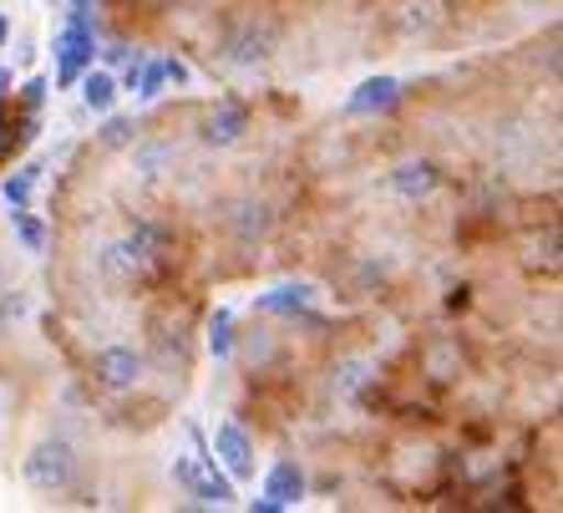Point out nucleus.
I'll return each instance as SVG.
<instances>
[{
	"mask_svg": "<svg viewBox=\"0 0 563 513\" xmlns=\"http://www.w3.org/2000/svg\"><path fill=\"white\" fill-rule=\"evenodd\" d=\"M310 301H314V285H300V280H289V285L264 290V295H260V316H300Z\"/></svg>",
	"mask_w": 563,
	"mask_h": 513,
	"instance_id": "f8f14e48",
	"label": "nucleus"
},
{
	"mask_svg": "<svg viewBox=\"0 0 563 513\" xmlns=\"http://www.w3.org/2000/svg\"><path fill=\"white\" fill-rule=\"evenodd\" d=\"M250 509H254V513H279V503H275V499H254Z\"/></svg>",
	"mask_w": 563,
	"mask_h": 513,
	"instance_id": "393cba45",
	"label": "nucleus"
},
{
	"mask_svg": "<svg viewBox=\"0 0 563 513\" xmlns=\"http://www.w3.org/2000/svg\"><path fill=\"white\" fill-rule=\"evenodd\" d=\"M198 132H203V143L209 148H234L239 138L250 132V112H244L239 102H219L209 118H203V128Z\"/></svg>",
	"mask_w": 563,
	"mask_h": 513,
	"instance_id": "1a4fd4ad",
	"label": "nucleus"
},
{
	"mask_svg": "<svg viewBox=\"0 0 563 513\" xmlns=\"http://www.w3.org/2000/svg\"><path fill=\"white\" fill-rule=\"evenodd\" d=\"M264 499H275L279 509H295V503L305 499V468L300 462L279 458L275 468H269V478H264Z\"/></svg>",
	"mask_w": 563,
	"mask_h": 513,
	"instance_id": "9b49d317",
	"label": "nucleus"
},
{
	"mask_svg": "<svg viewBox=\"0 0 563 513\" xmlns=\"http://www.w3.org/2000/svg\"><path fill=\"white\" fill-rule=\"evenodd\" d=\"M396 97H401V81H396V77H366V81H361V87L351 92L345 112H351V118H376V112L396 107Z\"/></svg>",
	"mask_w": 563,
	"mask_h": 513,
	"instance_id": "9d476101",
	"label": "nucleus"
},
{
	"mask_svg": "<svg viewBox=\"0 0 563 513\" xmlns=\"http://www.w3.org/2000/svg\"><path fill=\"white\" fill-rule=\"evenodd\" d=\"M41 92H46V81H41V77H36V81H26V102H31V107L41 102Z\"/></svg>",
	"mask_w": 563,
	"mask_h": 513,
	"instance_id": "b1692460",
	"label": "nucleus"
},
{
	"mask_svg": "<svg viewBox=\"0 0 563 513\" xmlns=\"http://www.w3.org/2000/svg\"><path fill=\"white\" fill-rule=\"evenodd\" d=\"M21 473H26V483L36 493H66V488L77 483V448L62 443V437H46V443H36L26 452Z\"/></svg>",
	"mask_w": 563,
	"mask_h": 513,
	"instance_id": "f257e3e1",
	"label": "nucleus"
},
{
	"mask_svg": "<svg viewBox=\"0 0 563 513\" xmlns=\"http://www.w3.org/2000/svg\"><path fill=\"white\" fill-rule=\"evenodd\" d=\"M137 143V122L132 118H107L102 122V148H132Z\"/></svg>",
	"mask_w": 563,
	"mask_h": 513,
	"instance_id": "412c9836",
	"label": "nucleus"
},
{
	"mask_svg": "<svg viewBox=\"0 0 563 513\" xmlns=\"http://www.w3.org/2000/svg\"><path fill=\"white\" fill-rule=\"evenodd\" d=\"M386 188H391L396 198L421 204V198H432L437 188H442V168H437L432 159H401L391 173H386Z\"/></svg>",
	"mask_w": 563,
	"mask_h": 513,
	"instance_id": "423d86ee",
	"label": "nucleus"
},
{
	"mask_svg": "<svg viewBox=\"0 0 563 513\" xmlns=\"http://www.w3.org/2000/svg\"><path fill=\"white\" fill-rule=\"evenodd\" d=\"M5 36H11V31H5V15H0V41H5Z\"/></svg>",
	"mask_w": 563,
	"mask_h": 513,
	"instance_id": "bb28decb",
	"label": "nucleus"
},
{
	"mask_svg": "<svg viewBox=\"0 0 563 513\" xmlns=\"http://www.w3.org/2000/svg\"><path fill=\"white\" fill-rule=\"evenodd\" d=\"M26 316V301H21V295H11V301L0 305V320H21Z\"/></svg>",
	"mask_w": 563,
	"mask_h": 513,
	"instance_id": "5701e85b",
	"label": "nucleus"
},
{
	"mask_svg": "<svg viewBox=\"0 0 563 513\" xmlns=\"http://www.w3.org/2000/svg\"><path fill=\"white\" fill-rule=\"evenodd\" d=\"M36 173H41V168H21V173H11V178H5V188H0V194H5V204H11V209H26V204H31Z\"/></svg>",
	"mask_w": 563,
	"mask_h": 513,
	"instance_id": "6ab92c4d",
	"label": "nucleus"
},
{
	"mask_svg": "<svg viewBox=\"0 0 563 513\" xmlns=\"http://www.w3.org/2000/svg\"><path fill=\"white\" fill-rule=\"evenodd\" d=\"M366 382H371V361H366V356H351V361H341V367H335V396H341V402H355V396L366 392Z\"/></svg>",
	"mask_w": 563,
	"mask_h": 513,
	"instance_id": "2eb2a0df",
	"label": "nucleus"
},
{
	"mask_svg": "<svg viewBox=\"0 0 563 513\" xmlns=\"http://www.w3.org/2000/svg\"><path fill=\"white\" fill-rule=\"evenodd\" d=\"M157 254H163V234H157L153 225H137V229H128L118 244H107L102 270L112 280H143L157 264Z\"/></svg>",
	"mask_w": 563,
	"mask_h": 513,
	"instance_id": "f03ea898",
	"label": "nucleus"
},
{
	"mask_svg": "<svg viewBox=\"0 0 563 513\" xmlns=\"http://www.w3.org/2000/svg\"><path fill=\"white\" fill-rule=\"evenodd\" d=\"M11 219H15V239H21V244H26L31 254H41V250H46V229H41V225H36V219H31L26 209H15Z\"/></svg>",
	"mask_w": 563,
	"mask_h": 513,
	"instance_id": "aec40b11",
	"label": "nucleus"
},
{
	"mask_svg": "<svg viewBox=\"0 0 563 513\" xmlns=\"http://www.w3.org/2000/svg\"><path fill=\"white\" fill-rule=\"evenodd\" d=\"M92 62H97V36L81 26V21H71V26L56 36V87H77V77Z\"/></svg>",
	"mask_w": 563,
	"mask_h": 513,
	"instance_id": "20e7f679",
	"label": "nucleus"
},
{
	"mask_svg": "<svg viewBox=\"0 0 563 513\" xmlns=\"http://www.w3.org/2000/svg\"><path fill=\"white\" fill-rule=\"evenodd\" d=\"M452 21V0H401L396 6V31L401 36H437Z\"/></svg>",
	"mask_w": 563,
	"mask_h": 513,
	"instance_id": "6e6552de",
	"label": "nucleus"
},
{
	"mask_svg": "<svg viewBox=\"0 0 563 513\" xmlns=\"http://www.w3.org/2000/svg\"><path fill=\"white\" fill-rule=\"evenodd\" d=\"M229 229H234L239 239H264L269 234V204H254V198H244L234 214H229Z\"/></svg>",
	"mask_w": 563,
	"mask_h": 513,
	"instance_id": "4468645a",
	"label": "nucleus"
},
{
	"mask_svg": "<svg viewBox=\"0 0 563 513\" xmlns=\"http://www.w3.org/2000/svg\"><path fill=\"white\" fill-rule=\"evenodd\" d=\"M163 87H168V77H163V62H137V72H132V92H137V102H153Z\"/></svg>",
	"mask_w": 563,
	"mask_h": 513,
	"instance_id": "a211bd4d",
	"label": "nucleus"
},
{
	"mask_svg": "<svg viewBox=\"0 0 563 513\" xmlns=\"http://www.w3.org/2000/svg\"><path fill=\"white\" fill-rule=\"evenodd\" d=\"M92 371H97V382L102 386L128 392V386L143 382V356L132 351V346H102V351L92 356Z\"/></svg>",
	"mask_w": 563,
	"mask_h": 513,
	"instance_id": "0eeeda50",
	"label": "nucleus"
},
{
	"mask_svg": "<svg viewBox=\"0 0 563 513\" xmlns=\"http://www.w3.org/2000/svg\"><path fill=\"white\" fill-rule=\"evenodd\" d=\"M163 77H168L173 87H184V81H188V66L178 62V56H168V62H163Z\"/></svg>",
	"mask_w": 563,
	"mask_h": 513,
	"instance_id": "4be33fe9",
	"label": "nucleus"
},
{
	"mask_svg": "<svg viewBox=\"0 0 563 513\" xmlns=\"http://www.w3.org/2000/svg\"><path fill=\"white\" fill-rule=\"evenodd\" d=\"M209 356L213 361L234 356V310H213L209 316Z\"/></svg>",
	"mask_w": 563,
	"mask_h": 513,
	"instance_id": "dca6fc26",
	"label": "nucleus"
},
{
	"mask_svg": "<svg viewBox=\"0 0 563 513\" xmlns=\"http://www.w3.org/2000/svg\"><path fill=\"white\" fill-rule=\"evenodd\" d=\"M81 102L92 107L97 118H107V112H112V107H118V92H122V81L112 77V72H97V66H87V72H81Z\"/></svg>",
	"mask_w": 563,
	"mask_h": 513,
	"instance_id": "ddd939ff",
	"label": "nucleus"
},
{
	"mask_svg": "<svg viewBox=\"0 0 563 513\" xmlns=\"http://www.w3.org/2000/svg\"><path fill=\"white\" fill-rule=\"evenodd\" d=\"M213 462H223L229 478H254V437L239 422H219L213 427Z\"/></svg>",
	"mask_w": 563,
	"mask_h": 513,
	"instance_id": "39448f33",
	"label": "nucleus"
},
{
	"mask_svg": "<svg viewBox=\"0 0 563 513\" xmlns=\"http://www.w3.org/2000/svg\"><path fill=\"white\" fill-rule=\"evenodd\" d=\"M173 163V148L168 143H147L137 148V159H132V173L143 178V184H153V178H163V168Z\"/></svg>",
	"mask_w": 563,
	"mask_h": 513,
	"instance_id": "f3484780",
	"label": "nucleus"
},
{
	"mask_svg": "<svg viewBox=\"0 0 563 513\" xmlns=\"http://www.w3.org/2000/svg\"><path fill=\"white\" fill-rule=\"evenodd\" d=\"M5 87H11V72H5V66H0V92H5Z\"/></svg>",
	"mask_w": 563,
	"mask_h": 513,
	"instance_id": "a878e982",
	"label": "nucleus"
},
{
	"mask_svg": "<svg viewBox=\"0 0 563 513\" xmlns=\"http://www.w3.org/2000/svg\"><path fill=\"white\" fill-rule=\"evenodd\" d=\"M157 6H178V0H157Z\"/></svg>",
	"mask_w": 563,
	"mask_h": 513,
	"instance_id": "cd10ccee",
	"label": "nucleus"
},
{
	"mask_svg": "<svg viewBox=\"0 0 563 513\" xmlns=\"http://www.w3.org/2000/svg\"><path fill=\"white\" fill-rule=\"evenodd\" d=\"M279 46V31L269 26V21H244V26H234L229 36H223V62L234 66H260L269 62Z\"/></svg>",
	"mask_w": 563,
	"mask_h": 513,
	"instance_id": "7ed1b4c3",
	"label": "nucleus"
}]
</instances>
